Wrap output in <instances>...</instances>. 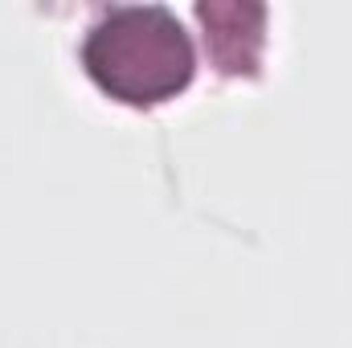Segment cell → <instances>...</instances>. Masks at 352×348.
Wrapping results in <instances>:
<instances>
[{"mask_svg": "<svg viewBox=\"0 0 352 348\" xmlns=\"http://www.w3.org/2000/svg\"><path fill=\"white\" fill-rule=\"evenodd\" d=\"M82 66L102 94L148 107L188 87L197 50L168 4H115L87 29Z\"/></svg>", "mask_w": 352, "mask_h": 348, "instance_id": "cell-1", "label": "cell"}]
</instances>
